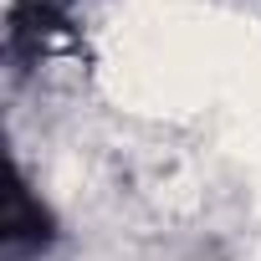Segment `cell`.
Masks as SVG:
<instances>
[{"mask_svg":"<svg viewBox=\"0 0 261 261\" xmlns=\"http://www.w3.org/2000/svg\"><path fill=\"white\" fill-rule=\"evenodd\" d=\"M82 0H11V16H6V57L16 67L41 62L77 21Z\"/></svg>","mask_w":261,"mask_h":261,"instance_id":"cell-1","label":"cell"},{"mask_svg":"<svg viewBox=\"0 0 261 261\" xmlns=\"http://www.w3.org/2000/svg\"><path fill=\"white\" fill-rule=\"evenodd\" d=\"M51 241H57V220H51L46 200L31 190V179L21 169H11L6 220H0V256L6 261H31V256L51 251Z\"/></svg>","mask_w":261,"mask_h":261,"instance_id":"cell-2","label":"cell"}]
</instances>
